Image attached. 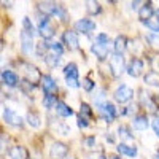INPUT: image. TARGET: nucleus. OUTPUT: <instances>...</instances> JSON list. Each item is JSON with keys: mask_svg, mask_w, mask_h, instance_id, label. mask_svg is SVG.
Masks as SVG:
<instances>
[{"mask_svg": "<svg viewBox=\"0 0 159 159\" xmlns=\"http://www.w3.org/2000/svg\"><path fill=\"white\" fill-rule=\"evenodd\" d=\"M38 10L45 13V16L48 15H54L57 18H62L65 19V11L61 5H56V3H52V2H40L38 3Z\"/></svg>", "mask_w": 159, "mask_h": 159, "instance_id": "f257e3e1", "label": "nucleus"}, {"mask_svg": "<svg viewBox=\"0 0 159 159\" xmlns=\"http://www.w3.org/2000/svg\"><path fill=\"white\" fill-rule=\"evenodd\" d=\"M64 75H65V80H67V86H70V88H78V86H80V81H78V67H76V64L70 62V64L65 65Z\"/></svg>", "mask_w": 159, "mask_h": 159, "instance_id": "f03ea898", "label": "nucleus"}, {"mask_svg": "<svg viewBox=\"0 0 159 159\" xmlns=\"http://www.w3.org/2000/svg\"><path fill=\"white\" fill-rule=\"evenodd\" d=\"M110 69H111V73L113 76H121L123 72H124V59H123V54H115L110 57Z\"/></svg>", "mask_w": 159, "mask_h": 159, "instance_id": "7ed1b4c3", "label": "nucleus"}, {"mask_svg": "<svg viewBox=\"0 0 159 159\" xmlns=\"http://www.w3.org/2000/svg\"><path fill=\"white\" fill-rule=\"evenodd\" d=\"M132 97H134V91H132L129 86H126V84H121L115 91V100L119 102V103H126Z\"/></svg>", "mask_w": 159, "mask_h": 159, "instance_id": "20e7f679", "label": "nucleus"}, {"mask_svg": "<svg viewBox=\"0 0 159 159\" xmlns=\"http://www.w3.org/2000/svg\"><path fill=\"white\" fill-rule=\"evenodd\" d=\"M24 75H25V78H27V81L32 83V84L38 83L40 80H43L42 73L38 72V69L34 67V65H30V64H24Z\"/></svg>", "mask_w": 159, "mask_h": 159, "instance_id": "39448f33", "label": "nucleus"}, {"mask_svg": "<svg viewBox=\"0 0 159 159\" xmlns=\"http://www.w3.org/2000/svg\"><path fill=\"white\" fill-rule=\"evenodd\" d=\"M38 32H40V35H42L45 40L54 37V29H52V25L49 24L48 16H43V18H42V21H40V25H38Z\"/></svg>", "mask_w": 159, "mask_h": 159, "instance_id": "423d86ee", "label": "nucleus"}, {"mask_svg": "<svg viewBox=\"0 0 159 159\" xmlns=\"http://www.w3.org/2000/svg\"><path fill=\"white\" fill-rule=\"evenodd\" d=\"M69 153V147L67 145H64L61 142H56L51 145V150H49V154L52 159H62L64 156H67Z\"/></svg>", "mask_w": 159, "mask_h": 159, "instance_id": "0eeeda50", "label": "nucleus"}, {"mask_svg": "<svg viewBox=\"0 0 159 159\" xmlns=\"http://www.w3.org/2000/svg\"><path fill=\"white\" fill-rule=\"evenodd\" d=\"M99 111H100V115L105 118V121H113L115 119V116H116V110H115V107H113V103H110V102H103V103H100L99 105Z\"/></svg>", "mask_w": 159, "mask_h": 159, "instance_id": "6e6552de", "label": "nucleus"}, {"mask_svg": "<svg viewBox=\"0 0 159 159\" xmlns=\"http://www.w3.org/2000/svg\"><path fill=\"white\" fill-rule=\"evenodd\" d=\"M3 119L5 123L10 126H21L22 124V119L18 113H15L11 108H3Z\"/></svg>", "mask_w": 159, "mask_h": 159, "instance_id": "1a4fd4ad", "label": "nucleus"}, {"mask_svg": "<svg viewBox=\"0 0 159 159\" xmlns=\"http://www.w3.org/2000/svg\"><path fill=\"white\" fill-rule=\"evenodd\" d=\"M127 73L130 75V76H134V78H137V76H140L142 75V70H143V62L140 61V59H137V57H134L130 62H129V65H127Z\"/></svg>", "mask_w": 159, "mask_h": 159, "instance_id": "9d476101", "label": "nucleus"}, {"mask_svg": "<svg viewBox=\"0 0 159 159\" xmlns=\"http://www.w3.org/2000/svg\"><path fill=\"white\" fill-rule=\"evenodd\" d=\"M21 48H22V52H25V54H30L34 51V38L30 34L24 30L21 32Z\"/></svg>", "mask_w": 159, "mask_h": 159, "instance_id": "9b49d317", "label": "nucleus"}, {"mask_svg": "<svg viewBox=\"0 0 159 159\" xmlns=\"http://www.w3.org/2000/svg\"><path fill=\"white\" fill-rule=\"evenodd\" d=\"M75 29H76L78 32L89 34V32H92V30L96 29V22H92L91 19L83 18V19H80V21H76V22H75Z\"/></svg>", "mask_w": 159, "mask_h": 159, "instance_id": "f8f14e48", "label": "nucleus"}, {"mask_svg": "<svg viewBox=\"0 0 159 159\" xmlns=\"http://www.w3.org/2000/svg\"><path fill=\"white\" fill-rule=\"evenodd\" d=\"M62 38H64V43L70 49H78V35H76V32L67 30V32H64Z\"/></svg>", "mask_w": 159, "mask_h": 159, "instance_id": "ddd939ff", "label": "nucleus"}, {"mask_svg": "<svg viewBox=\"0 0 159 159\" xmlns=\"http://www.w3.org/2000/svg\"><path fill=\"white\" fill-rule=\"evenodd\" d=\"M91 49H92V52L100 59V61H103L105 57L108 56V46L107 45H102V43H99V42H96L94 45L91 46Z\"/></svg>", "mask_w": 159, "mask_h": 159, "instance_id": "4468645a", "label": "nucleus"}, {"mask_svg": "<svg viewBox=\"0 0 159 159\" xmlns=\"http://www.w3.org/2000/svg\"><path fill=\"white\" fill-rule=\"evenodd\" d=\"M42 86H43V91L46 92V94H54L56 92V89H57V84H56V81L52 80L51 76H43V80H42Z\"/></svg>", "mask_w": 159, "mask_h": 159, "instance_id": "2eb2a0df", "label": "nucleus"}, {"mask_svg": "<svg viewBox=\"0 0 159 159\" xmlns=\"http://www.w3.org/2000/svg\"><path fill=\"white\" fill-rule=\"evenodd\" d=\"M2 81H3V84L13 88V86L18 84V75L13 73V72H10V70H3V72H2Z\"/></svg>", "mask_w": 159, "mask_h": 159, "instance_id": "dca6fc26", "label": "nucleus"}, {"mask_svg": "<svg viewBox=\"0 0 159 159\" xmlns=\"http://www.w3.org/2000/svg\"><path fill=\"white\" fill-rule=\"evenodd\" d=\"M116 150H118L119 154H126V156H130V157L137 156V148L135 147H129V145H126V143H119L116 147Z\"/></svg>", "mask_w": 159, "mask_h": 159, "instance_id": "f3484780", "label": "nucleus"}, {"mask_svg": "<svg viewBox=\"0 0 159 159\" xmlns=\"http://www.w3.org/2000/svg\"><path fill=\"white\" fill-rule=\"evenodd\" d=\"M151 15H153V7H151V2H147L143 7H142V10L139 11V16H140V19L145 22V21H148V19H151Z\"/></svg>", "mask_w": 159, "mask_h": 159, "instance_id": "a211bd4d", "label": "nucleus"}, {"mask_svg": "<svg viewBox=\"0 0 159 159\" xmlns=\"http://www.w3.org/2000/svg\"><path fill=\"white\" fill-rule=\"evenodd\" d=\"M56 113H57L59 116L67 118V116H72V115H73V110L69 107L67 103H64V102H57V105H56Z\"/></svg>", "mask_w": 159, "mask_h": 159, "instance_id": "6ab92c4d", "label": "nucleus"}, {"mask_svg": "<svg viewBox=\"0 0 159 159\" xmlns=\"http://www.w3.org/2000/svg\"><path fill=\"white\" fill-rule=\"evenodd\" d=\"M134 127L137 130H145L148 127V118L145 116V115H137L134 118Z\"/></svg>", "mask_w": 159, "mask_h": 159, "instance_id": "aec40b11", "label": "nucleus"}, {"mask_svg": "<svg viewBox=\"0 0 159 159\" xmlns=\"http://www.w3.org/2000/svg\"><path fill=\"white\" fill-rule=\"evenodd\" d=\"M126 43H127V40H126L124 35L116 37V40H115V52H116V54H123L124 49H126V46H127Z\"/></svg>", "mask_w": 159, "mask_h": 159, "instance_id": "412c9836", "label": "nucleus"}, {"mask_svg": "<svg viewBox=\"0 0 159 159\" xmlns=\"http://www.w3.org/2000/svg\"><path fill=\"white\" fill-rule=\"evenodd\" d=\"M145 83L150 84V86H154V88H159V73L157 72H148L145 75Z\"/></svg>", "mask_w": 159, "mask_h": 159, "instance_id": "4be33fe9", "label": "nucleus"}, {"mask_svg": "<svg viewBox=\"0 0 159 159\" xmlns=\"http://www.w3.org/2000/svg\"><path fill=\"white\" fill-rule=\"evenodd\" d=\"M10 157L11 159H25V151L21 147H13L10 150Z\"/></svg>", "mask_w": 159, "mask_h": 159, "instance_id": "5701e85b", "label": "nucleus"}, {"mask_svg": "<svg viewBox=\"0 0 159 159\" xmlns=\"http://www.w3.org/2000/svg\"><path fill=\"white\" fill-rule=\"evenodd\" d=\"M142 105H145V107L150 108L151 111H156V105H154V102L151 100V96H150V94H145V92H142Z\"/></svg>", "mask_w": 159, "mask_h": 159, "instance_id": "b1692460", "label": "nucleus"}, {"mask_svg": "<svg viewBox=\"0 0 159 159\" xmlns=\"http://www.w3.org/2000/svg\"><path fill=\"white\" fill-rule=\"evenodd\" d=\"M43 105H45L46 108L56 107V105H57V97H56L54 94H48V96H45V99H43Z\"/></svg>", "mask_w": 159, "mask_h": 159, "instance_id": "393cba45", "label": "nucleus"}, {"mask_svg": "<svg viewBox=\"0 0 159 159\" xmlns=\"http://www.w3.org/2000/svg\"><path fill=\"white\" fill-rule=\"evenodd\" d=\"M27 123L34 127V129H38L40 126H42V123H40V116L37 113H29L27 115Z\"/></svg>", "mask_w": 159, "mask_h": 159, "instance_id": "a878e982", "label": "nucleus"}, {"mask_svg": "<svg viewBox=\"0 0 159 159\" xmlns=\"http://www.w3.org/2000/svg\"><path fill=\"white\" fill-rule=\"evenodd\" d=\"M45 61H46L48 65H51V67H56V65L59 64V61H61V57L57 54H54V52H48V54L45 56Z\"/></svg>", "mask_w": 159, "mask_h": 159, "instance_id": "bb28decb", "label": "nucleus"}, {"mask_svg": "<svg viewBox=\"0 0 159 159\" xmlns=\"http://www.w3.org/2000/svg\"><path fill=\"white\" fill-rule=\"evenodd\" d=\"M22 27H24V32H27V34H30V35L34 37L35 29H34V25H32V22H30V19H29L27 16L22 19Z\"/></svg>", "mask_w": 159, "mask_h": 159, "instance_id": "cd10ccee", "label": "nucleus"}, {"mask_svg": "<svg viewBox=\"0 0 159 159\" xmlns=\"http://www.w3.org/2000/svg\"><path fill=\"white\" fill-rule=\"evenodd\" d=\"M88 11L91 13V15H99V13L102 11L100 3H97V2H88Z\"/></svg>", "mask_w": 159, "mask_h": 159, "instance_id": "c85d7f7f", "label": "nucleus"}, {"mask_svg": "<svg viewBox=\"0 0 159 159\" xmlns=\"http://www.w3.org/2000/svg\"><path fill=\"white\" fill-rule=\"evenodd\" d=\"M145 24H147V27H150L153 32L159 34V21H157V19L151 18V19H148V21H145Z\"/></svg>", "mask_w": 159, "mask_h": 159, "instance_id": "c756f323", "label": "nucleus"}, {"mask_svg": "<svg viewBox=\"0 0 159 159\" xmlns=\"http://www.w3.org/2000/svg\"><path fill=\"white\" fill-rule=\"evenodd\" d=\"M147 40L150 42V45H151V46H154V48H159V34L153 32V34H150V35L147 37Z\"/></svg>", "mask_w": 159, "mask_h": 159, "instance_id": "7c9ffc66", "label": "nucleus"}, {"mask_svg": "<svg viewBox=\"0 0 159 159\" xmlns=\"http://www.w3.org/2000/svg\"><path fill=\"white\" fill-rule=\"evenodd\" d=\"M118 132H119V135H121L124 140H132V135H130V132H129V129L126 126H121L118 129Z\"/></svg>", "mask_w": 159, "mask_h": 159, "instance_id": "2f4dec72", "label": "nucleus"}, {"mask_svg": "<svg viewBox=\"0 0 159 159\" xmlns=\"http://www.w3.org/2000/svg\"><path fill=\"white\" fill-rule=\"evenodd\" d=\"M49 52H54V54L61 56L64 52V49H62V46L59 43H49Z\"/></svg>", "mask_w": 159, "mask_h": 159, "instance_id": "473e14b6", "label": "nucleus"}, {"mask_svg": "<svg viewBox=\"0 0 159 159\" xmlns=\"http://www.w3.org/2000/svg\"><path fill=\"white\" fill-rule=\"evenodd\" d=\"M52 127L57 129V132H59V134H62V135H67L69 132H70V129L65 126V124H62V123H57V126H56V124H52Z\"/></svg>", "mask_w": 159, "mask_h": 159, "instance_id": "72a5a7b5", "label": "nucleus"}, {"mask_svg": "<svg viewBox=\"0 0 159 159\" xmlns=\"http://www.w3.org/2000/svg\"><path fill=\"white\" fill-rule=\"evenodd\" d=\"M83 88L86 91H92V89H94V83H92L89 78H83Z\"/></svg>", "mask_w": 159, "mask_h": 159, "instance_id": "f704fd0d", "label": "nucleus"}, {"mask_svg": "<svg viewBox=\"0 0 159 159\" xmlns=\"http://www.w3.org/2000/svg\"><path fill=\"white\" fill-rule=\"evenodd\" d=\"M97 42L102 43V45H108V35H105V34H99L97 35Z\"/></svg>", "mask_w": 159, "mask_h": 159, "instance_id": "c9c22d12", "label": "nucleus"}, {"mask_svg": "<svg viewBox=\"0 0 159 159\" xmlns=\"http://www.w3.org/2000/svg\"><path fill=\"white\" fill-rule=\"evenodd\" d=\"M151 126H153V130L156 132V135H159V116H154Z\"/></svg>", "mask_w": 159, "mask_h": 159, "instance_id": "e433bc0d", "label": "nucleus"}, {"mask_svg": "<svg viewBox=\"0 0 159 159\" xmlns=\"http://www.w3.org/2000/svg\"><path fill=\"white\" fill-rule=\"evenodd\" d=\"M81 115H86V116H91L92 115V111H91L88 103H81Z\"/></svg>", "mask_w": 159, "mask_h": 159, "instance_id": "4c0bfd02", "label": "nucleus"}, {"mask_svg": "<svg viewBox=\"0 0 159 159\" xmlns=\"http://www.w3.org/2000/svg\"><path fill=\"white\" fill-rule=\"evenodd\" d=\"M78 126L80 127H88V121H86L83 116H78Z\"/></svg>", "mask_w": 159, "mask_h": 159, "instance_id": "58836bf2", "label": "nucleus"}, {"mask_svg": "<svg viewBox=\"0 0 159 159\" xmlns=\"http://www.w3.org/2000/svg\"><path fill=\"white\" fill-rule=\"evenodd\" d=\"M94 143H96V140L92 139V137H91V139H86V145H88L89 148H92V147H94Z\"/></svg>", "mask_w": 159, "mask_h": 159, "instance_id": "ea45409f", "label": "nucleus"}, {"mask_svg": "<svg viewBox=\"0 0 159 159\" xmlns=\"http://www.w3.org/2000/svg\"><path fill=\"white\" fill-rule=\"evenodd\" d=\"M110 159H119L118 156H110Z\"/></svg>", "mask_w": 159, "mask_h": 159, "instance_id": "a19ab883", "label": "nucleus"}, {"mask_svg": "<svg viewBox=\"0 0 159 159\" xmlns=\"http://www.w3.org/2000/svg\"><path fill=\"white\" fill-rule=\"evenodd\" d=\"M156 16H157V21H159V10L156 11Z\"/></svg>", "mask_w": 159, "mask_h": 159, "instance_id": "79ce46f5", "label": "nucleus"}, {"mask_svg": "<svg viewBox=\"0 0 159 159\" xmlns=\"http://www.w3.org/2000/svg\"><path fill=\"white\" fill-rule=\"evenodd\" d=\"M154 159H159V153H157V154H156V156H154Z\"/></svg>", "mask_w": 159, "mask_h": 159, "instance_id": "37998d69", "label": "nucleus"}]
</instances>
